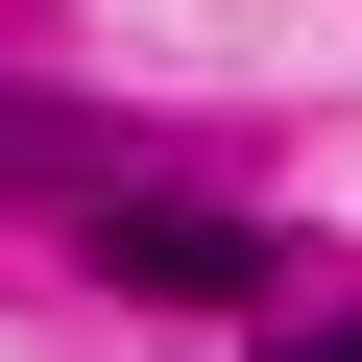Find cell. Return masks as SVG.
Segmentation results:
<instances>
[{
	"instance_id": "obj_2",
	"label": "cell",
	"mask_w": 362,
	"mask_h": 362,
	"mask_svg": "<svg viewBox=\"0 0 362 362\" xmlns=\"http://www.w3.org/2000/svg\"><path fill=\"white\" fill-rule=\"evenodd\" d=\"M266 362H362V314H290V338H266Z\"/></svg>"
},
{
	"instance_id": "obj_1",
	"label": "cell",
	"mask_w": 362,
	"mask_h": 362,
	"mask_svg": "<svg viewBox=\"0 0 362 362\" xmlns=\"http://www.w3.org/2000/svg\"><path fill=\"white\" fill-rule=\"evenodd\" d=\"M97 266H121V290H218V314L266 290V242H242V218H194V194H97Z\"/></svg>"
}]
</instances>
